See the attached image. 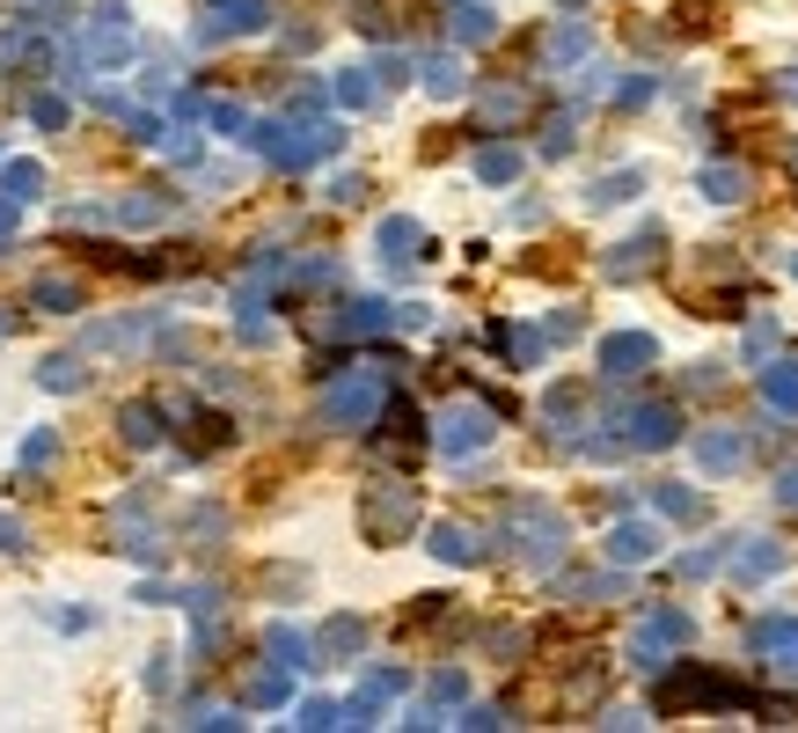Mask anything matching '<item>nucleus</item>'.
Here are the masks:
<instances>
[{"label": "nucleus", "mask_w": 798, "mask_h": 733, "mask_svg": "<svg viewBox=\"0 0 798 733\" xmlns=\"http://www.w3.org/2000/svg\"><path fill=\"white\" fill-rule=\"evenodd\" d=\"M776 565H784V543H770V536H748L740 550H732V580H770Z\"/></svg>", "instance_id": "5701e85b"}, {"label": "nucleus", "mask_w": 798, "mask_h": 733, "mask_svg": "<svg viewBox=\"0 0 798 733\" xmlns=\"http://www.w3.org/2000/svg\"><path fill=\"white\" fill-rule=\"evenodd\" d=\"M586 51H594V30L586 23H556L550 37H542V59H550V67H572V59H586Z\"/></svg>", "instance_id": "bb28decb"}, {"label": "nucleus", "mask_w": 798, "mask_h": 733, "mask_svg": "<svg viewBox=\"0 0 798 733\" xmlns=\"http://www.w3.org/2000/svg\"><path fill=\"white\" fill-rule=\"evenodd\" d=\"M542 154H550V162H556V154H572V118H550V125H542Z\"/></svg>", "instance_id": "603ef678"}, {"label": "nucleus", "mask_w": 798, "mask_h": 733, "mask_svg": "<svg viewBox=\"0 0 798 733\" xmlns=\"http://www.w3.org/2000/svg\"><path fill=\"white\" fill-rule=\"evenodd\" d=\"M51 455H59V433H51V426H37V433L23 440V477H37V469H45Z\"/></svg>", "instance_id": "de8ad7c7"}, {"label": "nucleus", "mask_w": 798, "mask_h": 733, "mask_svg": "<svg viewBox=\"0 0 798 733\" xmlns=\"http://www.w3.org/2000/svg\"><path fill=\"white\" fill-rule=\"evenodd\" d=\"M374 411H382V366H352L322 389V426L352 433V426H374Z\"/></svg>", "instance_id": "7ed1b4c3"}, {"label": "nucleus", "mask_w": 798, "mask_h": 733, "mask_svg": "<svg viewBox=\"0 0 798 733\" xmlns=\"http://www.w3.org/2000/svg\"><path fill=\"white\" fill-rule=\"evenodd\" d=\"M30 8V23H67L73 15V0H23Z\"/></svg>", "instance_id": "864d4df0"}, {"label": "nucleus", "mask_w": 798, "mask_h": 733, "mask_svg": "<svg viewBox=\"0 0 798 733\" xmlns=\"http://www.w3.org/2000/svg\"><path fill=\"white\" fill-rule=\"evenodd\" d=\"M366 645V624L360 616H330L322 631H315V660H352Z\"/></svg>", "instance_id": "412c9836"}, {"label": "nucleus", "mask_w": 798, "mask_h": 733, "mask_svg": "<svg viewBox=\"0 0 798 733\" xmlns=\"http://www.w3.org/2000/svg\"><path fill=\"white\" fill-rule=\"evenodd\" d=\"M696 705H748V689L740 683H726V675H711V667H674L667 683H659V711L674 719V711H696Z\"/></svg>", "instance_id": "423d86ee"}, {"label": "nucleus", "mask_w": 798, "mask_h": 733, "mask_svg": "<svg viewBox=\"0 0 798 733\" xmlns=\"http://www.w3.org/2000/svg\"><path fill=\"white\" fill-rule=\"evenodd\" d=\"M506 528H513V543H520V558H528L535 572H550V565L564 558V521H556L542 499H513Z\"/></svg>", "instance_id": "20e7f679"}, {"label": "nucleus", "mask_w": 798, "mask_h": 733, "mask_svg": "<svg viewBox=\"0 0 798 733\" xmlns=\"http://www.w3.org/2000/svg\"><path fill=\"white\" fill-rule=\"evenodd\" d=\"M403 15H411V0H360V15H352V23H360L366 37H396V30H403Z\"/></svg>", "instance_id": "2f4dec72"}, {"label": "nucleus", "mask_w": 798, "mask_h": 733, "mask_svg": "<svg viewBox=\"0 0 798 733\" xmlns=\"http://www.w3.org/2000/svg\"><path fill=\"white\" fill-rule=\"evenodd\" d=\"M8 323H15V316H0V330H8Z\"/></svg>", "instance_id": "0e129e2a"}, {"label": "nucleus", "mask_w": 798, "mask_h": 733, "mask_svg": "<svg viewBox=\"0 0 798 733\" xmlns=\"http://www.w3.org/2000/svg\"><path fill=\"white\" fill-rule=\"evenodd\" d=\"M0 191L30 206V198L45 191V162H8V170H0Z\"/></svg>", "instance_id": "58836bf2"}, {"label": "nucleus", "mask_w": 798, "mask_h": 733, "mask_svg": "<svg viewBox=\"0 0 798 733\" xmlns=\"http://www.w3.org/2000/svg\"><path fill=\"white\" fill-rule=\"evenodd\" d=\"M784 162H791V170H798V147H791V154H784Z\"/></svg>", "instance_id": "e2e57ef3"}, {"label": "nucleus", "mask_w": 798, "mask_h": 733, "mask_svg": "<svg viewBox=\"0 0 798 733\" xmlns=\"http://www.w3.org/2000/svg\"><path fill=\"white\" fill-rule=\"evenodd\" d=\"M118 440L125 447H154V440H162V411H154V404H125L118 411Z\"/></svg>", "instance_id": "7c9ffc66"}, {"label": "nucleus", "mask_w": 798, "mask_h": 733, "mask_svg": "<svg viewBox=\"0 0 798 733\" xmlns=\"http://www.w3.org/2000/svg\"><path fill=\"white\" fill-rule=\"evenodd\" d=\"M184 536H191L198 550H213V543L227 536V513H220V507H191V521H184Z\"/></svg>", "instance_id": "a18cd8bd"}, {"label": "nucleus", "mask_w": 798, "mask_h": 733, "mask_svg": "<svg viewBox=\"0 0 798 733\" xmlns=\"http://www.w3.org/2000/svg\"><path fill=\"white\" fill-rule=\"evenodd\" d=\"M659 243H667L659 228H637L630 243H615V257H608V279H645V271L659 265Z\"/></svg>", "instance_id": "a211bd4d"}, {"label": "nucleus", "mask_w": 798, "mask_h": 733, "mask_svg": "<svg viewBox=\"0 0 798 733\" xmlns=\"http://www.w3.org/2000/svg\"><path fill=\"white\" fill-rule=\"evenodd\" d=\"M338 103H344V110H374V103H382V81H374V67L338 73Z\"/></svg>", "instance_id": "f704fd0d"}, {"label": "nucleus", "mask_w": 798, "mask_h": 733, "mask_svg": "<svg viewBox=\"0 0 798 733\" xmlns=\"http://www.w3.org/2000/svg\"><path fill=\"white\" fill-rule=\"evenodd\" d=\"M491 37H498L491 8H455V45H491Z\"/></svg>", "instance_id": "4c0bfd02"}, {"label": "nucleus", "mask_w": 798, "mask_h": 733, "mask_svg": "<svg viewBox=\"0 0 798 733\" xmlns=\"http://www.w3.org/2000/svg\"><path fill=\"white\" fill-rule=\"evenodd\" d=\"M776 89H784V103H798V67L784 73V81H776Z\"/></svg>", "instance_id": "680f3d73"}, {"label": "nucleus", "mask_w": 798, "mask_h": 733, "mask_svg": "<svg viewBox=\"0 0 798 733\" xmlns=\"http://www.w3.org/2000/svg\"><path fill=\"white\" fill-rule=\"evenodd\" d=\"M418 73H425V89H433V96H461V59H455V51H433Z\"/></svg>", "instance_id": "ea45409f"}, {"label": "nucleus", "mask_w": 798, "mask_h": 733, "mask_svg": "<svg viewBox=\"0 0 798 733\" xmlns=\"http://www.w3.org/2000/svg\"><path fill=\"white\" fill-rule=\"evenodd\" d=\"M681 440V418H674V404H637L630 411V433H623V447H674Z\"/></svg>", "instance_id": "f3484780"}, {"label": "nucleus", "mask_w": 798, "mask_h": 733, "mask_svg": "<svg viewBox=\"0 0 798 733\" xmlns=\"http://www.w3.org/2000/svg\"><path fill=\"white\" fill-rule=\"evenodd\" d=\"M125 51H132L125 0H103V8H96V30H89V59H96V67H125Z\"/></svg>", "instance_id": "4468645a"}, {"label": "nucleus", "mask_w": 798, "mask_h": 733, "mask_svg": "<svg viewBox=\"0 0 798 733\" xmlns=\"http://www.w3.org/2000/svg\"><path fill=\"white\" fill-rule=\"evenodd\" d=\"M169 213L162 198H110V206H73V228H89V220H110V228H154V220Z\"/></svg>", "instance_id": "dca6fc26"}, {"label": "nucleus", "mask_w": 798, "mask_h": 733, "mask_svg": "<svg viewBox=\"0 0 798 733\" xmlns=\"http://www.w3.org/2000/svg\"><path fill=\"white\" fill-rule=\"evenodd\" d=\"M748 645L762 653V667H776L784 683H798V616H762L748 631Z\"/></svg>", "instance_id": "1a4fd4ad"}, {"label": "nucleus", "mask_w": 798, "mask_h": 733, "mask_svg": "<svg viewBox=\"0 0 798 733\" xmlns=\"http://www.w3.org/2000/svg\"><path fill=\"white\" fill-rule=\"evenodd\" d=\"M477 176H484V184H513V176H520V147H506V140L477 147Z\"/></svg>", "instance_id": "72a5a7b5"}, {"label": "nucleus", "mask_w": 798, "mask_h": 733, "mask_svg": "<svg viewBox=\"0 0 798 733\" xmlns=\"http://www.w3.org/2000/svg\"><path fill=\"white\" fill-rule=\"evenodd\" d=\"M293 726H344V705H322V697H308Z\"/></svg>", "instance_id": "8fccbe9b"}, {"label": "nucleus", "mask_w": 798, "mask_h": 733, "mask_svg": "<svg viewBox=\"0 0 798 733\" xmlns=\"http://www.w3.org/2000/svg\"><path fill=\"white\" fill-rule=\"evenodd\" d=\"M653 360H659L653 330H615V338H601V374L608 382H637Z\"/></svg>", "instance_id": "9b49d317"}, {"label": "nucleus", "mask_w": 798, "mask_h": 733, "mask_svg": "<svg viewBox=\"0 0 798 733\" xmlns=\"http://www.w3.org/2000/svg\"><path fill=\"white\" fill-rule=\"evenodd\" d=\"M265 0H213L206 8V23H198V37L206 45H220V37H249V30H265Z\"/></svg>", "instance_id": "2eb2a0df"}, {"label": "nucleus", "mask_w": 798, "mask_h": 733, "mask_svg": "<svg viewBox=\"0 0 798 733\" xmlns=\"http://www.w3.org/2000/svg\"><path fill=\"white\" fill-rule=\"evenodd\" d=\"M653 89H659L653 73H630V81H623V89H615V96H623V103H645V96H653Z\"/></svg>", "instance_id": "13d9d810"}, {"label": "nucleus", "mask_w": 798, "mask_h": 733, "mask_svg": "<svg viewBox=\"0 0 798 733\" xmlns=\"http://www.w3.org/2000/svg\"><path fill=\"white\" fill-rule=\"evenodd\" d=\"M360 528H366V543H403L418 528V491L411 485H366V499H360Z\"/></svg>", "instance_id": "f03ea898"}, {"label": "nucleus", "mask_w": 798, "mask_h": 733, "mask_svg": "<svg viewBox=\"0 0 798 733\" xmlns=\"http://www.w3.org/2000/svg\"><path fill=\"white\" fill-rule=\"evenodd\" d=\"M762 404H770V411H784V418H798V360L762 366Z\"/></svg>", "instance_id": "b1692460"}, {"label": "nucleus", "mask_w": 798, "mask_h": 733, "mask_svg": "<svg viewBox=\"0 0 798 733\" xmlns=\"http://www.w3.org/2000/svg\"><path fill=\"white\" fill-rule=\"evenodd\" d=\"M608 558H615V565L659 558V528H653V521H615V528H608Z\"/></svg>", "instance_id": "6ab92c4d"}, {"label": "nucleus", "mask_w": 798, "mask_h": 733, "mask_svg": "<svg viewBox=\"0 0 798 733\" xmlns=\"http://www.w3.org/2000/svg\"><path fill=\"white\" fill-rule=\"evenodd\" d=\"M776 499H784V507H798V469H784V477H776Z\"/></svg>", "instance_id": "052dcab7"}, {"label": "nucleus", "mask_w": 798, "mask_h": 733, "mask_svg": "<svg viewBox=\"0 0 798 733\" xmlns=\"http://www.w3.org/2000/svg\"><path fill=\"white\" fill-rule=\"evenodd\" d=\"M433 558H447V565H477V558H484V543L469 536L461 521H439V528H433Z\"/></svg>", "instance_id": "c756f323"}, {"label": "nucleus", "mask_w": 798, "mask_h": 733, "mask_svg": "<svg viewBox=\"0 0 798 733\" xmlns=\"http://www.w3.org/2000/svg\"><path fill=\"white\" fill-rule=\"evenodd\" d=\"M15 220H23V198H8V191H0V235H15Z\"/></svg>", "instance_id": "bf43d9fd"}, {"label": "nucleus", "mask_w": 798, "mask_h": 733, "mask_svg": "<svg viewBox=\"0 0 798 733\" xmlns=\"http://www.w3.org/2000/svg\"><path fill=\"white\" fill-rule=\"evenodd\" d=\"M184 426H191V433H184V447H191V455H220V447L235 440L220 411H184Z\"/></svg>", "instance_id": "cd10ccee"}, {"label": "nucleus", "mask_w": 798, "mask_h": 733, "mask_svg": "<svg viewBox=\"0 0 798 733\" xmlns=\"http://www.w3.org/2000/svg\"><path fill=\"white\" fill-rule=\"evenodd\" d=\"M396 689H403V667H374V675L360 683V697L344 705V726H366V719H374V711H382Z\"/></svg>", "instance_id": "aec40b11"}, {"label": "nucleus", "mask_w": 798, "mask_h": 733, "mask_svg": "<svg viewBox=\"0 0 798 733\" xmlns=\"http://www.w3.org/2000/svg\"><path fill=\"white\" fill-rule=\"evenodd\" d=\"M315 338H382L388 330V301H338L330 316L308 323Z\"/></svg>", "instance_id": "9d476101"}, {"label": "nucleus", "mask_w": 798, "mask_h": 733, "mask_svg": "<svg viewBox=\"0 0 798 733\" xmlns=\"http://www.w3.org/2000/svg\"><path fill=\"white\" fill-rule=\"evenodd\" d=\"M703 198L740 206V198H748V170H740V162H711V170H703Z\"/></svg>", "instance_id": "473e14b6"}, {"label": "nucleus", "mask_w": 798, "mask_h": 733, "mask_svg": "<svg viewBox=\"0 0 798 733\" xmlns=\"http://www.w3.org/2000/svg\"><path fill=\"white\" fill-rule=\"evenodd\" d=\"M718 565H726V550H689V558H681V572H689V580H703V572H718Z\"/></svg>", "instance_id": "6e6d98bb"}, {"label": "nucleus", "mask_w": 798, "mask_h": 733, "mask_svg": "<svg viewBox=\"0 0 798 733\" xmlns=\"http://www.w3.org/2000/svg\"><path fill=\"white\" fill-rule=\"evenodd\" d=\"M491 440V404H477V396H461V404H447V411L433 418V447L439 455H477V447H484Z\"/></svg>", "instance_id": "0eeeda50"}, {"label": "nucleus", "mask_w": 798, "mask_h": 733, "mask_svg": "<svg viewBox=\"0 0 798 733\" xmlns=\"http://www.w3.org/2000/svg\"><path fill=\"white\" fill-rule=\"evenodd\" d=\"M498 345H506L513 366H535L542 360V330H520V323H498Z\"/></svg>", "instance_id": "79ce46f5"}, {"label": "nucleus", "mask_w": 798, "mask_h": 733, "mask_svg": "<svg viewBox=\"0 0 798 733\" xmlns=\"http://www.w3.org/2000/svg\"><path fill=\"white\" fill-rule=\"evenodd\" d=\"M30 301H37L45 316H73V309H81V287L59 279V271H45V279H30Z\"/></svg>", "instance_id": "c85d7f7f"}, {"label": "nucleus", "mask_w": 798, "mask_h": 733, "mask_svg": "<svg viewBox=\"0 0 798 733\" xmlns=\"http://www.w3.org/2000/svg\"><path fill=\"white\" fill-rule=\"evenodd\" d=\"M674 15H681V30H689V37H696V30H711V23H718V8H711V0H681Z\"/></svg>", "instance_id": "3c124183"}, {"label": "nucleus", "mask_w": 798, "mask_h": 733, "mask_svg": "<svg viewBox=\"0 0 798 733\" xmlns=\"http://www.w3.org/2000/svg\"><path fill=\"white\" fill-rule=\"evenodd\" d=\"M265 653L286 660V667H322V660H315V638L293 631V624H271V631H265Z\"/></svg>", "instance_id": "393cba45"}, {"label": "nucleus", "mask_w": 798, "mask_h": 733, "mask_svg": "<svg viewBox=\"0 0 798 733\" xmlns=\"http://www.w3.org/2000/svg\"><path fill=\"white\" fill-rule=\"evenodd\" d=\"M791 279H798V257H791Z\"/></svg>", "instance_id": "69168bd1"}, {"label": "nucleus", "mask_w": 798, "mask_h": 733, "mask_svg": "<svg viewBox=\"0 0 798 733\" xmlns=\"http://www.w3.org/2000/svg\"><path fill=\"white\" fill-rule=\"evenodd\" d=\"M579 411H586V382H556L550 404H542V418H550V426H572Z\"/></svg>", "instance_id": "37998d69"}, {"label": "nucleus", "mask_w": 798, "mask_h": 733, "mask_svg": "<svg viewBox=\"0 0 798 733\" xmlns=\"http://www.w3.org/2000/svg\"><path fill=\"white\" fill-rule=\"evenodd\" d=\"M645 191V170H615V176H601L594 191H586V206H623V198H637Z\"/></svg>", "instance_id": "e433bc0d"}, {"label": "nucleus", "mask_w": 798, "mask_h": 733, "mask_svg": "<svg viewBox=\"0 0 798 733\" xmlns=\"http://www.w3.org/2000/svg\"><path fill=\"white\" fill-rule=\"evenodd\" d=\"M0 550H8V558H15V550H30V528L15 521V513H0Z\"/></svg>", "instance_id": "5fc2aeb1"}, {"label": "nucleus", "mask_w": 798, "mask_h": 733, "mask_svg": "<svg viewBox=\"0 0 798 733\" xmlns=\"http://www.w3.org/2000/svg\"><path fill=\"white\" fill-rule=\"evenodd\" d=\"M653 507L667 513V521H696V513H703V499H696L689 485H653Z\"/></svg>", "instance_id": "c03bdc74"}, {"label": "nucleus", "mask_w": 798, "mask_h": 733, "mask_svg": "<svg viewBox=\"0 0 798 733\" xmlns=\"http://www.w3.org/2000/svg\"><path fill=\"white\" fill-rule=\"evenodd\" d=\"M696 638V624H689V609H653L645 624H637V638H630V667H645V675H659V667H674V653Z\"/></svg>", "instance_id": "39448f33"}, {"label": "nucleus", "mask_w": 798, "mask_h": 733, "mask_svg": "<svg viewBox=\"0 0 798 733\" xmlns=\"http://www.w3.org/2000/svg\"><path fill=\"white\" fill-rule=\"evenodd\" d=\"M286 689H293V667H286V660H271V667H257V675L243 683V705L249 711H271V705H286Z\"/></svg>", "instance_id": "4be33fe9"}, {"label": "nucleus", "mask_w": 798, "mask_h": 733, "mask_svg": "<svg viewBox=\"0 0 798 733\" xmlns=\"http://www.w3.org/2000/svg\"><path fill=\"white\" fill-rule=\"evenodd\" d=\"M110 536H118V550H132L140 565H162V528H154V507H146V491H125L118 521H110Z\"/></svg>", "instance_id": "6e6552de"}, {"label": "nucleus", "mask_w": 798, "mask_h": 733, "mask_svg": "<svg viewBox=\"0 0 798 733\" xmlns=\"http://www.w3.org/2000/svg\"><path fill=\"white\" fill-rule=\"evenodd\" d=\"M37 382H45L51 396H73V389H81V382H89V366L73 360V352H59V360H45V374H37Z\"/></svg>", "instance_id": "a19ab883"}, {"label": "nucleus", "mask_w": 798, "mask_h": 733, "mask_svg": "<svg viewBox=\"0 0 798 733\" xmlns=\"http://www.w3.org/2000/svg\"><path fill=\"white\" fill-rule=\"evenodd\" d=\"M528 118V96H520V89H491L484 96V125H520Z\"/></svg>", "instance_id": "49530a36"}, {"label": "nucleus", "mask_w": 798, "mask_h": 733, "mask_svg": "<svg viewBox=\"0 0 798 733\" xmlns=\"http://www.w3.org/2000/svg\"><path fill=\"white\" fill-rule=\"evenodd\" d=\"M374 249H382L388 271H411L418 257H425V228H418L411 213H388L382 228H374Z\"/></svg>", "instance_id": "ddd939ff"}, {"label": "nucleus", "mask_w": 798, "mask_h": 733, "mask_svg": "<svg viewBox=\"0 0 798 733\" xmlns=\"http://www.w3.org/2000/svg\"><path fill=\"white\" fill-rule=\"evenodd\" d=\"M30 118L45 125V132H67V103L59 96H30Z\"/></svg>", "instance_id": "09e8293b"}, {"label": "nucleus", "mask_w": 798, "mask_h": 733, "mask_svg": "<svg viewBox=\"0 0 798 733\" xmlns=\"http://www.w3.org/2000/svg\"><path fill=\"white\" fill-rule=\"evenodd\" d=\"M447 705H461V667H439V675H433L425 711H411V726H433V711H447Z\"/></svg>", "instance_id": "c9c22d12"}, {"label": "nucleus", "mask_w": 798, "mask_h": 733, "mask_svg": "<svg viewBox=\"0 0 798 733\" xmlns=\"http://www.w3.org/2000/svg\"><path fill=\"white\" fill-rule=\"evenodd\" d=\"M740 455H748V440H740V433H703L696 440V463L711 469V477H732V469H740Z\"/></svg>", "instance_id": "a878e982"}, {"label": "nucleus", "mask_w": 798, "mask_h": 733, "mask_svg": "<svg viewBox=\"0 0 798 733\" xmlns=\"http://www.w3.org/2000/svg\"><path fill=\"white\" fill-rule=\"evenodd\" d=\"M338 140H344L338 125H249V147L279 170H308L322 154H338Z\"/></svg>", "instance_id": "f257e3e1"}, {"label": "nucleus", "mask_w": 798, "mask_h": 733, "mask_svg": "<svg viewBox=\"0 0 798 733\" xmlns=\"http://www.w3.org/2000/svg\"><path fill=\"white\" fill-rule=\"evenodd\" d=\"M425 440H433V433H425L418 404H403V396H396V404H382V455H388V463H411Z\"/></svg>", "instance_id": "f8f14e48"}, {"label": "nucleus", "mask_w": 798, "mask_h": 733, "mask_svg": "<svg viewBox=\"0 0 798 733\" xmlns=\"http://www.w3.org/2000/svg\"><path fill=\"white\" fill-rule=\"evenodd\" d=\"M330 198H338V206H360V198H366V176H338V184H330Z\"/></svg>", "instance_id": "4d7b16f0"}]
</instances>
